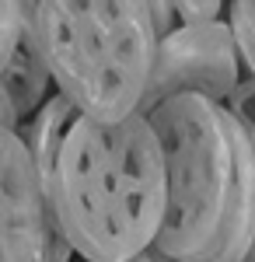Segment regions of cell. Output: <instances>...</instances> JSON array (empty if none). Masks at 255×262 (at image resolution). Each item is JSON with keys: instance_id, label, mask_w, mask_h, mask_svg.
Instances as JSON below:
<instances>
[{"instance_id": "cell-1", "label": "cell", "mask_w": 255, "mask_h": 262, "mask_svg": "<svg viewBox=\"0 0 255 262\" xmlns=\"http://www.w3.org/2000/svg\"><path fill=\"white\" fill-rule=\"evenodd\" d=\"M39 164L42 192L77 262H130L154 248L168 175L143 112L98 122L53 95L21 129Z\"/></svg>"}, {"instance_id": "cell-2", "label": "cell", "mask_w": 255, "mask_h": 262, "mask_svg": "<svg viewBox=\"0 0 255 262\" xmlns=\"http://www.w3.org/2000/svg\"><path fill=\"white\" fill-rule=\"evenodd\" d=\"M168 175L154 248L178 262H241L255 242V158L224 105L178 95L147 112Z\"/></svg>"}, {"instance_id": "cell-3", "label": "cell", "mask_w": 255, "mask_h": 262, "mask_svg": "<svg viewBox=\"0 0 255 262\" xmlns=\"http://www.w3.org/2000/svg\"><path fill=\"white\" fill-rule=\"evenodd\" d=\"M172 28L168 0H35L32 11L56 95L98 122L140 112L157 46Z\"/></svg>"}, {"instance_id": "cell-4", "label": "cell", "mask_w": 255, "mask_h": 262, "mask_svg": "<svg viewBox=\"0 0 255 262\" xmlns=\"http://www.w3.org/2000/svg\"><path fill=\"white\" fill-rule=\"evenodd\" d=\"M241 77L245 74L238 60V46L224 18L203 25H175L157 46L154 74L140 101V112L147 116L154 105L178 95H199L224 105V98L238 88Z\"/></svg>"}, {"instance_id": "cell-5", "label": "cell", "mask_w": 255, "mask_h": 262, "mask_svg": "<svg viewBox=\"0 0 255 262\" xmlns=\"http://www.w3.org/2000/svg\"><path fill=\"white\" fill-rule=\"evenodd\" d=\"M0 262H74L21 133L0 126Z\"/></svg>"}, {"instance_id": "cell-6", "label": "cell", "mask_w": 255, "mask_h": 262, "mask_svg": "<svg viewBox=\"0 0 255 262\" xmlns=\"http://www.w3.org/2000/svg\"><path fill=\"white\" fill-rule=\"evenodd\" d=\"M0 91L7 95L21 129L35 119V112H39L46 101L56 95L53 77L46 70V60H42V53H39L35 32H32V11H25V32H21L11 60L4 63V70H0Z\"/></svg>"}, {"instance_id": "cell-7", "label": "cell", "mask_w": 255, "mask_h": 262, "mask_svg": "<svg viewBox=\"0 0 255 262\" xmlns=\"http://www.w3.org/2000/svg\"><path fill=\"white\" fill-rule=\"evenodd\" d=\"M227 28L235 35L238 60H241V74L255 81V0H227Z\"/></svg>"}, {"instance_id": "cell-8", "label": "cell", "mask_w": 255, "mask_h": 262, "mask_svg": "<svg viewBox=\"0 0 255 262\" xmlns=\"http://www.w3.org/2000/svg\"><path fill=\"white\" fill-rule=\"evenodd\" d=\"M21 32H25V4L21 0H0V70L11 60Z\"/></svg>"}, {"instance_id": "cell-9", "label": "cell", "mask_w": 255, "mask_h": 262, "mask_svg": "<svg viewBox=\"0 0 255 262\" xmlns=\"http://www.w3.org/2000/svg\"><path fill=\"white\" fill-rule=\"evenodd\" d=\"M175 25H203L217 21L224 11V0H168Z\"/></svg>"}, {"instance_id": "cell-10", "label": "cell", "mask_w": 255, "mask_h": 262, "mask_svg": "<svg viewBox=\"0 0 255 262\" xmlns=\"http://www.w3.org/2000/svg\"><path fill=\"white\" fill-rule=\"evenodd\" d=\"M130 262H178V259H168V255H161L157 248H147L143 255H137V259H130Z\"/></svg>"}, {"instance_id": "cell-11", "label": "cell", "mask_w": 255, "mask_h": 262, "mask_svg": "<svg viewBox=\"0 0 255 262\" xmlns=\"http://www.w3.org/2000/svg\"><path fill=\"white\" fill-rule=\"evenodd\" d=\"M241 262H255V242H252V248L245 252V259H241Z\"/></svg>"}, {"instance_id": "cell-12", "label": "cell", "mask_w": 255, "mask_h": 262, "mask_svg": "<svg viewBox=\"0 0 255 262\" xmlns=\"http://www.w3.org/2000/svg\"><path fill=\"white\" fill-rule=\"evenodd\" d=\"M25 4V11H35V0H21Z\"/></svg>"}]
</instances>
